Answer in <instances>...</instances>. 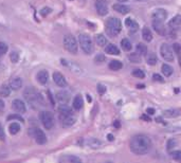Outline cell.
<instances>
[{
	"label": "cell",
	"mask_w": 181,
	"mask_h": 163,
	"mask_svg": "<svg viewBox=\"0 0 181 163\" xmlns=\"http://www.w3.org/2000/svg\"><path fill=\"white\" fill-rule=\"evenodd\" d=\"M152 140L145 134H136L129 142V148L137 156H143L148 153L152 149Z\"/></svg>",
	"instance_id": "1"
},
{
	"label": "cell",
	"mask_w": 181,
	"mask_h": 163,
	"mask_svg": "<svg viewBox=\"0 0 181 163\" xmlns=\"http://www.w3.org/2000/svg\"><path fill=\"white\" fill-rule=\"evenodd\" d=\"M23 96L28 104H29L32 108H34V109L38 108L41 105H45L44 99H43V96L40 95V93H39L36 89H34V88L32 87H27L24 89Z\"/></svg>",
	"instance_id": "2"
},
{
	"label": "cell",
	"mask_w": 181,
	"mask_h": 163,
	"mask_svg": "<svg viewBox=\"0 0 181 163\" xmlns=\"http://www.w3.org/2000/svg\"><path fill=\"white\" fill-rule=\"evenodd\" d=\"M106 29L108 34L111 36H117V35L122 31V23L121 20L117 17H110L106 21Z\"/></svg>",
	"instance_id": "3"
},
{
	"label": "cell",
	"mask_w": 181,
	"mask_h": 163,
	"mask_svg": "<svg viewBox=\"0 0 181 163\" xmlns=\"http://www.w3.org/2000/svg\"><path fill=\"white\" fill-rule=\"evenodd\" d=\"M78 42H80V46L82 48V50L84 51L85 54H89L92 53L93 51V44H92V40L90 38V36L88 34H80L78 35Z\"/></svg>",
	"instance_id": "4"
},
{
	"label": "cell",
	"mask_w": 181,
	"mask_h": 163,
	"mask_svg": "<svg viewBox=\"0 0 181 163\" xmlns=\"http://www.w3.org/2000/svg\"><path fill=\"white\" fill-rule=\"evenodd\" d=\"M39 120H40L41 124L46 129L50 130L54 127V124H55V120H54V115L51 113L50 111H41L39 113Z\"/></svg>",
	"instance_id": "5"
},
{
	"label": "cell",
	"mask_w": 181,
	"mask_h": 163,
	"mask_svg": "<svg viewBox=\"0 0 181 163\" xmlns=\"http://www.w3.org/2000/svg\"><path fill=\"white\" fill-rule=\"evenodd\" d=\"M64 47L68 52H70L71 54H76L78 51V45L75 37L73 35H65L64 37Z\"/></svg>",
	"instance_id": "6"
},
{
	"label": "cell",
	"mask_w": 181,
	"mask_h": 163,
	"mask_svg": "<svg viewBox=\"0 0 181 163\" xmlns=\"http://www.w3.org/2000/svg\"><path fill=\"white\" fill-rule=\"evenodd\" d=\"M29 134L34 138V140L36 141L37 144L39 145H44L47 143V137L45 134V132L41 130V129L37 128V127H34V128L29 129Z\"/></svg>",
	"instance_id": "7"
},
{
	"label": "cell",
	"mask_w": 181,
	"mask_h": 163,
	"mask_svg": "<svg viewBox=\"0 0 181 163\" xmlns=\"http://www.w3.org/2000/svg\"><path fill=\"white\" fill-rule=\"evenodd\" d=\"M160 54L161 57L166 61H174V53L173 49L167 44H162L160 47Z\"/></svg>",
	"instance_id": "8"
},
{
	"label": "cell",
	"mask_w": 181,
	"mask_h": 163,
	"mask_svg": "<svg viewBox=\"0 0 181 163\" xmlns=\"http://www.w3.org/2000/svg\"><path fill=\"white\" fill-rule=\"evenodd\" d=\"M95 10L100 16H105L108 14V4L106 0H95Z\"/></svg>",
	"instance_id": "9"
},
{
	"label": "cell",
	"mask_w": 181,
	"mask_h": 163,
	"mask_svg": "<svg viewBox=\"0 0 181 163\" xmlns=\"http://www.w3.org/2000/svg\"><path fill=\"white\" fill-rule=\"evenodd\" d=\"M12 108L14 111H16L17 113H24L27 111V106L24 104L23 101L16 99L12 102Z\"/></svg>",
	"instance_id": "10"
},
{
	"label": "cell",
	"mask_w": 181,
	"mask_h": 163,
	"mask_svg": "<svg viewBox=\"0 0 181 163\" xmlns=\"http://www.w3.org/2000/svg\"><path fill=\"white\" fill-rule=\"evenodd\" d=\"M60 119V123H62V126L64 128H69V127L73 126L76 122V118L73 115H65V117H59Z\"/></svg>",
	"instance_id": "11"
},
{
	"label": "cell",
	"mask_w": 181,
	"mask_h": 163,
	"mask_svg": "<svg viewBox=\"0 0 181 163\" xmlns=\"http://www.w3.org/2000/svg\"><path fill=\"white\" fill-rule=\"evenodd\" d=\"M152 19H157L162 22H165V20L167 19L166 10H164V9H156L152 12Z\"/></svg>",
	"instance_id": "12"
},
{
	"label": "cell",
	"mask_w": 181,
	"mask_h": 163,
	"mask_svg": "<svg viewBox=\"0 0 181 163\" xmlns=\"http://www.w3.org/2000/svg\"><path fill=\"white\" fill-rule=\"evenodd\" d=\"M53 80H54V83L56 84V85L58 86V87H66L67 86V80H66L65 76L62 74L60 72H57V71H55V72L53 73Z\"/></svg>",
	"instance_id": "13"
},
{
	"label": "cell",
	"mask_w": 181,
	"mask_h": 163,
	"mask_svg": "<svg viewBox=\"0 0 181 163\" xmlns=\"http://www.w3.org/2000/svg\"><path fill=\"white\" fill-rule=\"evenodd\" d=\"M62 64H63L64 66H66L67 68L70 69L72 72L74 73H77V74H81V73L83 72L82 71V68H81L78 65H76L75 63H73V61H67V59H64L62 58Z\"/></svg>",
	"instance_id": "14"
},
{
	"label": "cell",
	"mask_w": 181,
	"mask_h": 163,
	"mask_svg": "<svg viewBox=\"0 0 181 163\" xmlns=\"http://www.w3.org/2000/svg\"><path fill=\"white\" fill-rule=\"evenodd\" d=\"M55 97L60 104H67L69 102V100H70V93L65 90H60L56 92Z\"/></svg>",
	"instance_id": "15"
},
{
	"label": "cell",
	"mask_w": 181,
	"mask_h": 163,
	"mask_svg": "<svg viewBox=\"0 0 181 163\" xmlns=\"http://www.w3.org/2000/svg\"><path fill=\"white\" fill-rule=\"evenodd\" d=\"M152 28L156 32H157L158 34L160 35H164L165 34V29H164V22L160 21V20H157V19H152Z\"/></svg>",
	"instance_id": "16"
},
{
	"label": "cell",
	"mask_w": 181,
	"mask_h": 163,
	"mask_svg": "<svg viewBox=\"0 0 181 163\" xmlns=\"http://www.w3.org/2000/svg\"><path fill=\"white\" fill-rule=\"evenodd\" d=\"M36 80L40 85H46L48 83L49 80V73L46 70H40L37 72L36 74Z\"/></svg>",
	"instance_id": "17"
},
{
	"label": "cell",
	"mask_w": 181,
	"mask_h": 163,
	"mask_svg": "<svg viewBox=\"0 0 181 163\" xmlns=\"http://www.w3.org/2000/svg\"><path fill=\"white\" fill-rule=\"evenodd\" d=\"M59 162H63V163H80L82 162L78 157H75L72 156V155H65V156L60 157L59 158Z\"/></svg>",
	"instance_id": "18"
},
{
	"label": "cell",
	"mask_w": 181,
	"mask_h": 163,
	"mask_svg": "<svg viewBox=\"0 0 181 163\" xmlns=\"http://www.w3.org/2000/svg\"><path fill=\"white\" fill-rule=\"evenodd\" d=\"M169 27L171 30H177L181 27V16L180 15H176L175 17H173L169 22Z\"/></svg>",
	"instance_id": "19"
},
{
	"label": "cell",
	"mask_w": 181,
	"mask_h": 163,
	"mask_svg": "<svg viewBox=\"0 0 181 163\" xmlns=\"http://www.w3.org/2000/svg\"><path fill=\"white\" fill-rule=\"evenodd\" d=\"M58 112H59V117H65V115H73L72 109H71L67 104H60L58 106Z\"/></svg>",
	"instance_id": "20"
},
{
	"label": "cell",
	"mask_w": 181,
	"mask_h": 163,
	"mask_svg": "<svg viewBox=\"0 0 181 163\" xmlns=\"http://www.w3.org/2000/svg\"><path fill=\"white\" fill-rule=\"evenodd\" d=\"M112 9H114L116 12L120 13V14H122V15L128 14V13H129V11H130V9H129L127 5L122 4V3H117V4H114Z\"/></svg>",
	"instance_id": "21"
},
{
	"label": "cell",
	"mask_w": 181,
	"mask_h": 163,
	"mask_svg": "<svg viewBox=\"0 0 181 163\" xmlns=\"http://www.w3.org/2000/svg\"><path fill=\"white\" fill-rule=\"evenodd\" d=\"M86 145L90 148H93V149H97L100 148L102 146V142L100 140L95 139V138H89V139L86 140Z\"/></svg>",
	"instance_id": "22"
},
{
	"label": "cell",
	"mask_w": 181,
	"mask_h": 163,
	"mask_svg": "<svg viewBox=\"0 0 181 163\" xmlns=\"http://www.w3.org/2000/svg\"><path fill=\"white\" fill-rule=\"evenodd\" d=\"M73 108L75 110H81L84 106V100H83V97L81 94H77L75 95V97L73 99Z\"/></svg>",
	"instance_id": "23"
},
{
	"label": "cell",
	"mask_w": 181,
	"mask_h": 163,
	"mask_svg": "<svg viewBox=\"0 0 181 163\" xmlns=\"http://www.w3.org/2000/svg\"><path fill=\"white\" fill-rule=\"evenodd\" d=\"M105 52L109 55H119L120 54V50L117 46L112 44H108L105 47Z\"/></svg>",
	"instance_id": "24"
},
{
	"label": "cell",
	"mask_w": 181,
	"mask_h": 163,
	"mask_svg": "<svg viewBox=\"0 0 181 163\" xmlns=\"http://www.w3.org/2000/svg\"><path fill=\"white\" fill-rule=\"evenodd\" d=\"M180 115V111L178 109H175V108H171V109H166L163 111V117L165 118H177Z\"/></svg>",
	"instance_id": "25"
},
{
	"label": "cell",
	"mask_w": 181,
	"mask_h": 163,
	"mask_svg": "<svg viewBox=\"0 0 181 163\" xmlns=\"http://www.w3.org/2000/svg\"><path fill=\"white\" fill-rule=\"evenodd\" d=\"M10 86L12 88V90H19L22 87V80L20 77H14L11 80Z\"/></svg>",
	"instance_id": "26"
},
{
	"label": "cell",
	"mask_w": 181,
	"mask_h": 163,
	"mask_svg": "<svg viewBox=\"0 0 181 163\" xmlns=\"http://www.w3.org/2000/svg\"><path fill=\"white\" fill-rule=\"evenodd\" d=\"M145 59H146V63L148 65H150V66H154V65H156L158 63V57L154 52H149V53L146 54Z\"/></svg>",
	"instance_id": "27"
},
{
	"label": "cell",
	"mask_w": 181,
	"mask_h": 163,
	"mask_svg": "<svg viewBox=\"0 0 181 163\" xmlns=\"http://www.w3.org/2000/svg\"><path fill=\"white\" fill-rule=\"evenodd\" d=\"M95 42L99 47H104V48L108 45V40L103 34H97L95 36Z\"/></svg>",
	"instance_id": "28"
},
{
	"label": "cell",
	"mask_w": 181,
	"mask_h": 163,
	"mask_svg": "<svg viewBox=\"0 0 181 163\" xmlns=\"http://www.w3.org/2000/svg\"><path fill=\"white\" fill-rule=\"evenodd\" d=\"M142 38L144 39L145 42H152V33L147 27H144L142 29Z\"/></svg>",
	"instance_id": "29"
},
{
	"label": "cell",
	"mask_w": 181,
	"mask_h": 163,
	"mask_svg": "<svg viewBox=\"0 0 181 163\" xmlns=\"http://www.w3.org/2000/svg\"><path fill=\"white\" fill-rule=\"evenodd\" d=\"M11 91H12V88L10 85H7V84H3L0 88V96L2 97H7L10 96Z\"/></svg>",
	"instance_id": "30"
},
{
	"label": "cell",
	"mask_w": 181,
	"mask_h": 163,
	"mask_svg": "<svg viewBox=\"0 0 181 163\" xmlns=\"http://www.w3.org/2000/svg\"><path fill=\"white\" fill-rule=\"evenodd\" d=\"M108 67H109V69H110V70L119 71V70H121V69L123 68V64L121 63L120 61H118V59H114V61H111L110 63H109Z\"/></svg>",
	"instance_id": "31"
},
{
	"label": "cell",
	"mask_w": 181,
	"mask_h": 163,
	"mask_svg": "<svg viewBox=\"0 0 181 163\" xmlns=\"http://www.w3.org/2000/svg\"><path fill=\"white\" fill-rule=\"evenodd\" d=\"M125 26L130 30V31H133V32L137 31L138 28H139V24L133 19H131V18H127V19L125 20Z\"/></svg>",
	"instance_id": "32"
},
{
	"label": "cell",
	"mask_w": 181,
	"mask_h": 163,
	"mask_svg": "<svg viewBox=\"0 0 181 163\" xmlns=\"http://www.w3.org/2000/svg\"><path fill=\"white\" fill-rule=\"evenodd\" d=\"M9 132H10V134H13V136L18 134V132H20V124L18 122H12L10 124V126H9Z\"/></svg>",
	"instance_id": "33"
},
{
	"label": "cell",
	"mask_w": 181,
	"mask_h": 163,
	"mask_svg": "<svg viewBox=\"0 0 181 163\" xmlns=\"http://www.w3.org/2000/svg\"><path fill=\"white\" fill-rule=\"evenodd\" d=\"M161 71L162 73H163V75L166 76V77H169V76H171V74H173V68H171L169 65H167V64H163V65H162Z\"/></svg>",
	"instance_id": "34"
},
{
	"label": "cell",
	"mask_w": 181,
	"mask_h": 163,
	"mask_svg": "<svg viewBox=\"0 0 181 163\" xmlns=\"http://www.w3.org/2000/svg\"><path fill=\"white\" fill-rule=\"evenodd\" d=\"M121 47H122V49H123L124 51H130L131 49H133V45H131V42L128 40L127 38H123L122 40H121Z\"/></svg>",
	"instance_id": "35"
},
{
	"label": "cell",
	"mask_w": 181,
	"mask_h": 163,
	"mask_svg": "<svg viewBox=\"0 0 181 163\" xmlns=\"http://www.w3.org/2000/svg\"><path fill=\"white\" fill-rule=\"evenodd\" d=\"M137 52L139 54H140L141 56L142 55H146V54H147V47L145 46L144 44H142V42H139V44L137 45Z\"/></svg>",
	"instance_id": "36"
},
{
	"label": "cell",
	"mask_w": 181,
	"mask_h": 163,
	"mask_svg": "<svg viewBox=\"0 0 181 163\" xmlns=\"http://www.w3.org/2000/svg\"><path fill=\"white\" fill-rule=\"evenodd\" d=\"M128 58L131 63H135V64H138V63H141V55L138 52L136 53H131L130 55L128 56Z\"/></svg>",
	"instance_id": "37"
},
{
	"label": "cell",
	"mask_w": 181,
	"mask_h": 163,
	"mask_svg": "<svg viewBox=\"0 0 181 163\" xmlns=\"http://www.w3.org/2000/svg\"><path fill=\"white\" fill-rule=\"evenodd\" d=\"M177 146V141L175 139H169V141H167V143H166V149L167 151L171 153L173 149L175 148Z\"/></svg>",
	"instance_id": "38"
},
{
	"label": "cell",
	"mask_w": 181,
	"mask_h": 163,
	"mask_svg": "<svg viewBox=\"0 0 181 163\" xmlns=\"http://www.w3.org/2000/svg\"><path fill=\"white\" fill-rule=\"evenodd\" d=\"M10 59H11V61L14 64L18 63V61H19V53L16 51H12L10 53Z\"/></svg>",
	"instance_id": "39"
},
{
	"label": "cell",
	"mask_w": 181,
	"mask_h": 163,
	"mask_svg": "<svg viewBox=\"0 0 181 163\" xmlns=\"http://www.w3.org/2000/svg\"><path fill=\"white\" fill-rule=\"evenodd\" d=\"M171 157L176 161H181V151H171Z\"/></svg>",
	"instance_id": "40"
},
{
	"label": "cell",
	"mask_w": 181,
	"mask_h": 163,
	"mask_svg": "<svg viewBox=\"0 0 181 163\" xmlns=\"http://www.w3.org/2000/svg\"><path fill=\"white\" fill-rule=\"evenodd\" d=\"M133 75L137 78H144L145 74L141 69H135V70L133 71Z\"/></svg>",
	"instance_id": "41"
},
{
	"label": "cell",
	"mask_w": 181,
	"mask_h": 163,
	"mask_svg": "<svg viewBox=\"0 0 181 163\" xmlns=\"http://www.w3.org/2000/svg\"><path fill=\"white\" fill-rule=\"evenodd\" d=\"M7 49H9V47H7V45L5 42H0V57L7 53Z\"/></svg>",
	"instance_id": "42"
},
{
	"label": "cell",
	"mask_w": 181,
	"mask_h": 163,
	"mask_svg": "<svg viewBox=\"0 0 181 163\" xmlns=\"http://www.w3.org/2000/svg\"><path fill=\"white\" fill-rule=\"evenodd\" d=\"M7 121H20V122H24L23 119L20 117L19 115H11L7 118Z\"/></svg>",
	"instance_id": "43"
},
{
	"label": "cell",
	"mask_w": 181,
	"mask_h": 163,
	"mask_svg": "<svg viewBox=\"0 0 181 163\" xmlns=\"http://www.w3.org/2000/svg\"><path fill=\"white\" fill-rule=\"evenodd\" d=\"M173 51L177 54V55H181V45L178 42H175L173 45Z\"/></svg>",
	"instance_id": "44"
},
{
	"label": "cell",
	"mask_w": 181,
	"mask_h": 163,
	"mask_svg": "<svg viewBox=\"0 0 181 163\" xmlns=\"http://www.w3.org/2000/svg\"><path fill=\"white\" fill-rule=\"evenodd\" d=\"M94 61H95V63H103V61H106V57H105V55H103V54H99V55H97L95 57H94Z\"/></svg>",
	"instance_id": "45"
},
{
	"label": "cell",
	"mask_w": 181,
	"mask_h": 163,
	"mask_svg": "<svg viewBox=\"0 0 181 163\" xmlns=\"http://www.w3.org/2000/svg\"><path fill=\"white\" fill-rule=\"evenodd\" d=\"M97 92L101 95H103L106 92V87H105L104 85H102V84H99V85H97Z\"/></svg>",
	"instance_id": "46"
},
{
	"label": "cell",
	"mask_w": 181,
	"mask_h": 163,
	"mask_svg": "<svg viewBox=\"0 0 181 163\" xmlns=\"http://www.w3.org/2000/svg\"><path fill=\"white\" fill-rule=\"evenodd\" d=\"M51 13V9L50 7H44V9H43V10L40 11V14H41V16H44V17H46L47 15L48 14H50Z\"/></svg>",
	"instance_id": "47"
},
{
	"label": "cell",
	"mask_w": 181,
	"mask_h": 163,
	"mask_svg": "<svg viewBox=\"0 0 181 163\" xmlns=\"http://www.w3.org/2000/svg\"><path fill=\"white\" fill-rule=\"evenodd\" d=\"M0 140H1V141H4L5 140V132L1 124H0Z\"/></svg>",
	"instance_id": "48"
},
{
	"label": "cell",
	"mask_w": 181,
	"mask_h": 163,
	"mask_svg": "<svg viewBox=\"0 0 181 163\" xmlns=\"http://www.w3.org/2000/svg\"><path fill=\"white\" fill-rule=\"evenodd\" d=\"M152 78H154V80H157V82H160V83H162V82L164 80H163V77H162L161 75H159V74H157V73L152 75Z\"/></svg>",
	"instance_id": "49"
},
{
	"label": "cell",
	"mask_w": 181,
	"mask_h": 163,
	"mask_svg": "<svg viewBox=\"0 0 181 163\" xmlns=\"http://www.w3.org/2000/svg\"><path fill=\"white\" fill-rule=\"evenodd\" d=\"M146 113H148V115H154L155 109L154 108H147V109H146Z\"/></svg>",
	"instance_id": "50"
},
{
	"label": "cell",
	"mask_w": 181,
	"mask_h": 163,
	"mask_svg": "<svg viewBox=\"0 0 181 163\" xmlns=\"http://www.w3.org/2000/svg\"><path fill=\"white\" fill-rule=\"evenodd\" d=\"M3 109H4V102L2 100H0V112L3 111Z\"/></svg>",
	"instance_id": "51"
},
{
	"label": "cell",
	"mask_w": 181,
	"mask_h": 163,
	"mask_svg": "<svg viewBox=\"0 0 181 163\" xmlns=\"http://www.w3.org/2000/svg\"><path fill=\"white\" fill-rule=\"evenodd\" d=\"M141 119L144 120V121H147V122H149V121H150L149 117H148V115H143L142 117H141Z\"/></svg>",
	"instance_id": "52"
},
{
	"label": "cell",
	"mask_w": 181,
	"mask_h": 163,
	"mask_svg": "<svg viewBox=\"0 0 181 163\" xmlns=\"http://www.w3.org/2000/svg\"><path fill=\"white\" fill-rule=\"evenodd\" d=\"M48 94H49V100H51V104L54 105V104H55V102H54V100H53V97H52V94H51V92H48Z\"/></svg>",
	"instance_id": "53"
},
{
	"label": "cell",
	"mask_w": 181,
	"mask_h": 163,
	"mask_svg": "<svg viewBox=\"0 0 181 163\" xmlns=\"http://www.w3.org/2000/svg\"><path fill=\"white\" fill-rule=\"evenodd\" d=\"M107 138H108L109 141H114V137L112 136V134H109L108 136H107Z\"/></svg>",
	"instance_id": "54"
},
{
	"label": "cell",
	"mask_w": 181,
	"mask_h": 163,
	"mask_svg": "<svg viewBox=\"0 0 181 163\" xmlns=\"http://www.w3.org/2000/svg\"><path fill=\"white\" fill-rule=\"evenodd\" d=\"M114 126H116V127H119V126H120V123H119V121H116V122H114Z\"/></svg>",
	"instance_id": "55"
},
{
	"label": "cell",
	"mask_w": 181,
	"mask_h": 163,
	"mask_svg": "<svg viewBox=\"0 0 181 163\" xmlns=\"http://www.w3.org/2000/svg\"><path fill=\"white\" fill-rule=\"evenodd\" d=\"M178 57H179V66L181 68V55H178Z\"/></svg>",
	"instance_id": "56"
},
{
	"label": "cell",
	"mask_w": 181,
	"mask_h": 163,
	"mask_svg": "<svg viewBox=\"0 0 181 163\" xmlns=\"http://www.w3.org/2000/svg\"><path fill=\"white\" fill-rule=\"evenodd\" d=\"M119 2H126V1H128V0H118Z\"/></svg>",
	"instance_id": "57"
},
{
	"label": "cell",
	"mask_w": 181,
	"mask_h": 163,
	"mask_svg": "<svg viewBox=\"0 0 181 163\" xmlns=\"http://www.w3.org/2000/svg\"><path fill=\"white\" fill-rule=\"evenodd\" d=\"M87 100L89 101V102H91V97H90L89 95H87Z\"/></svg>",
	"instance_id": "58"
},
{
	"label": "cell",
	"mask_w": 181,
	"mask_h": 163,
	"mask_svg": "<svg viewBox=\"0 0 181 163\" xmlns=\"http://www.w3.org/2000/svg\"><path fill=\"white\" fill-rule=\"evenodd\" d=\"M136 1H142V0H136Z\"/></svg>",
	"instance_id": "59"
}]
</instances>
